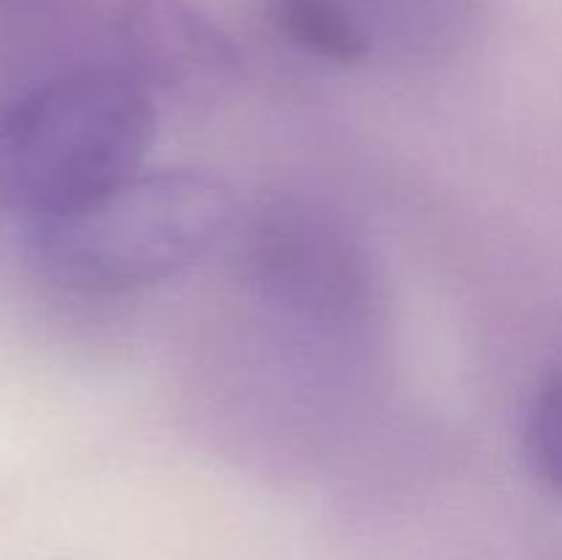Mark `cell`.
Masks as SVG:
<instances>
[{"mask_svg":"<svg viewBox=\"0 0 562 560\" xmlns=\"http://www.w3.org/2000/svg\"><path fill=\"white\" fill-rule=\"evenodd\" d=\"M154 97L124 66H82L0 102V212L58 217L143 168Z\"/></svg>","mask_w":562,"mask_h":560,"instance_id":"cell-1","label":"cell"},{"mask_svg":"<svg viewBox=\"0 0 562 560\" xmlns=\"http://www.w3.org/2000/svg\"><path fill=\"white\" fill-rule=\"evenodd\" d=\"M234 220L228 187L198 170H135L82 206L27 223V247L53 283L121 294L195 267Z\"/></svg>","mask_w":562,"mask_h":560,"instance_id":"cell-2","label":"cell"},{"mask_svg":"<svg viewBox=\"0 0 562 560\" xmlns=\"http://www.w3.org/2000/svg\"><path fill=\"white\" fill-rule=\"evenodd\" d=\"M247 236L252 283L280 313L318 327L366 318V261L327 214L302 201H278L256 214Z\"/></svg>","mask_w":562,"mask_h":560,"instance_id":"cell-3","label":"cell"},{"mask_svg":"<svg viewBox=\"0 0 562 560\" xmlns=\"http://www.w3.org/2000/svg\"><path fill=\"white\" fill-rule=\"evenodd\" d=\"M113 33L121 66L148 91L206 97L239 71L236 44L190 0H121Z\"/></svg>","mask_w":562,"mask_h":560,"instance_id":"cell-4","label":"cell"},{"mask_svg":"<svg viewBox=\"0 0 562 560\" xmlns=\"http://www.w3.org/2000/svg\"><path fill=\"white\" fill-rule=\"evenodd\" d=\"M274 31L322 60L357 64L373 49V36L355 0H269Z\"/></svg>","mask_w":562,"mask_h":560,"instance_id":"cell-5","label":"cell"}]
</instances>
